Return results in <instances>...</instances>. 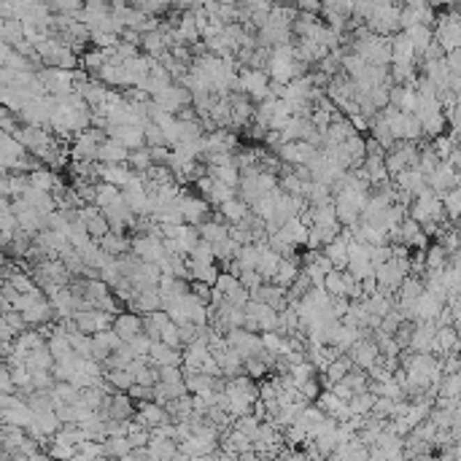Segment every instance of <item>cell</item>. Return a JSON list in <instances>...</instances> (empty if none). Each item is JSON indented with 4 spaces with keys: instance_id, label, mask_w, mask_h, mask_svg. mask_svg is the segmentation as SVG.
<instances>
[{
    "instance_id": "1",
    "label": "cell",
    "mask_w": 461,
    "mask_h": 461,
    "mask_svg": "<svg viewBox=\"0 0 461 461\" xmlns=\"http://www.w3.org/2000/svg\"><path fill=\"white\" fill-rule=\"evenodd\" d=\"M270 76L267 70H243L241 73V92L245 98H251L254 105H262V103L270 98Z\"/></svg>"
},
{
    "instance_id": "2",
    "label": "cell",
    "mask_w": 461,
    "mask_h": 461,
    "mask_svg": "<svg viewBox=\"0 0 461 461\" xmlns=\"http://www.w3.org/2000/svg\"><path fill=\"white\" fill-rule=\"evenodd\" d=\"M151 100H154V105H157V108L167 111V114H173V116H179V111L189 108V105H195V95H192L186 86H181V84H173V86H167L165 92L154 95Z\"/></svg>"
},
{
    "instance_id": "3",
    "label": "cell",
    "mask_w": 461,
    "mask_h": 461,
    "mask_svg": "<svg viewBox=\"0 0 461 461\" xmlns=\"http://www.w3.org/2000/svg\"><path fill=\"white\" fill-rule=\"evenodd\" d=\"M176 205L181 208V213H183V219L186 224H192V227H202L205 221H211V202L205 200L202 195H186V192H181V197L176 200Z\"/></svg>"
},
{
    "instance_id": "4",
    "label": "cell",
    "mask_w": 461,
    "mask_h": 461,
    "mask_svg": "<svg viewBox=\"0 0 461 461\" xmlns=\"http://www.w3.org/2000/svg\"><path fill=\"white\" fill-rule=\"evenodd\" d=\"M319 151L321 149L313 146V143L297 141V143H283L275 154H278V160H283L286 165H292V167H308L310 162L319 157Z\"/></svg>"
},
{
    "instance_id": "5",
    "label": "cell",
    "mask_w": 461,
    "mask_h": 461,
    "mask_svg": "<svg viewBox=\"0 0 461 461\" xmlns=\"http://www.w3.org/2000/svg\"><path fill=\"white\" fill-rule=\"evenodd\" d=\"M73 321H76L79 332L89 335V338H95V335H100V332L114 329L116 316H114V313H105V310H84V313H76Z\"/></svg>"
},
{
    "instance_id": "6",
    "label": "cell",
    "mask_w": 461,
    "mask_h": 461,
    "mask_svg": "<svg viewBox=\"0 0 461 461\" xmlns=\"http://www.w3.org/2000/svg\"><path fill=\"white\" fill-rule=\"evenodd\" d=\"M227 342L241 354L243 359H259L264 354V345H262V335H254V332H245V329H232L227 332Z\"/></svg>"
},
{
    "instance_id": "7",
    "label": "cell",
    "mask_w": 461,
    "mask_h": 461,
    "mask_svg": "<svg viewBox=\"0 0 461 461\" xmlns=\"http://www.w3.org/2000/svg\"><path fill=\"white\" fill-rule=\"evenodd\" d=\"M108 138L119 141L130 154H133V151H141V149H149V146H146V130H143V127H133V124L111 127V130H108Z\"/></svg>"
},
{
    "instance_id": "8",
    "label": "cell",
    "mask_w": 461,
    "mask_h": 461,
    "mask_svg": "<svg viewBox=\"0 0 461 461\" xmlns=\"http://www.w3.org/2000/svg\"><path fill=\"white\" fill-rule=\"evenodd\" d=\"M138 173H133L130 165H100L98 162V179H100V183H111L116 189H124V186H130V181Z\"/></svg>"
},
{
    "instance_id": "9",
    "label": "cell",
    "mask_w": 461,
    "mask_h": 461,
    "mask_svg": "<svg viewBox=\"0 0 461 461\" xmlns=\"http://www.w3.org/2000/svg\"><path fill=\"white\" fill-rule=\"evenodd\" d=\"M143 326H146L143 316L130 313V310H121L119 316H116V321H114V332H116L124 342L135 340L138 335H143Z\"/></svg>"
},
{
    "instance_id": "10",
    "label": "cell",
    "mask_w": 461,
    "mask_h": 461,
    "mask_svg": "<svg viewBox=\"0 0 461 461\" xmlns=\"http://www.w3.org/2000/svg\"><path fill=\"white\" fill-rule=\"evenodd\" d=\"M27 154H30V151H27L14 135L3 133V138H0V157H3V170H6V173H11V167H14L22 157H27Z\"/></svg>"
},
{
    "instance_id": "11",
    "label": "cell",
    "mask_w": 461,
    "mask_h": 461,
    "mask_svg": "<svg viewBox=\"0 0 461 461\" xmlns=\"http://www.w3.org/2000/svg\"><path fill=\"white\" fill-rule=\"evenodd\" d=\"M378 345H375V340H359L351 351H348V356L354 359V364L356 367H361V370H372L375 367V361H378Z\"/></svg>"
},
{
    "instance_id": "12",
    "label": "cell",
    "mask_w": 461,
    "mask_h": 461,
    "mask_svg": "<svg viewBox=\"0 0 461 461\" xmlns=\"http://www.w3.org/2000/svg\"><path fill=\"white\" fill-rule=\"evenodd\" d=\"M281 264H283L281 254H278V251H273L267 243H262V257H259V267H257V273L264 278V283H270L273 278H275V273L281 270Z\"/></svg>"
},
{
    "instance_id": "13",
    "label": "cell",
    "mask_w": 461,
    "mask_h": 461,
    "mask_svg": "<svg viewBox=\"0 0 461 461\" xmlns=\"http://www.w3.org/2000/svg\"><path fill=\"white\" fill-rule=\"evenodd\" d=\"M98 162H100V165H127V162H130V151H127L119 141L108 138V141L98 149Z\"/></svg>"
},
{
    "instance_id": "14",
    "label": "cell",
    "mask_w": 461,
    "mask_h": 461,
    "mask_svg": "<svg viewBox=\"0 0 461 461\" xmlns=\"http://www.w3.org/2000/svg\"><path fill=\"white\" fill-rule=\"evenodd\" d=\"M219 213L224 216V221H227L229 227H238V224H243V221L251 216V205L243 202L241 197H235V200L224 202L219 208Z\"/></svg>"
},
{
    "instance_id": "15",
    "label": "cell",
    "mask_w": 461,
    "mask_h": 461,
    "mask_svg": "<svg viewBox=\"0 0 461 461\" xmlns=\"http://www.w3.org/2000/svg\"><path fill=\"white\" fill-rule=\"evenodd\" d=\"M200 229V238L202 241H208L211 245H219V243H224L227 238H229V224H224V221H205L202 227H197Z\"/></svg>"
},
{
    "instance_id": "16",
    "label": "cell",
    "mask_w": 461,
    "mask_h": 461,
    "mask_svg": "<svg viewBox=\"0 0 461 461\" xmlns=\"http://www.w3.org/2000/svg\"><path fill=\"white\" fill-rule=\"evenodd\" d=\"M22 316L27 321V326H38V324H49L57 313H54V305H52V302L43 300V302H38V305H33L30 310H24Z\"/></svg>"
},
{
    "instance_id": "17",
    "label": "cell",
    "mask_w": 461,
    "mask_h": 461,
    "mask_svg": "<svg viewBox=\"0 0 461 461\" xmlns=\"http://www.w3.org/2000/svg\"><path fill=\"white\" fill-rule=\"evenodd\" d=\"M302 273H300V264H297V259H283L281 264V270L275 273V278L270 283H275V286H281V289H292L294 283H297V278H300Z\"/></svg>"
},
{
    "instance_id": "18",
    "label": "cell",
    "mask_w": 461,
    "mask_h": 461,
    "mask_svg": "<svg viewBox=\"0 0 461 461\" xmlns=\"http://www.w3.org/2000/svg\"><path fill=\"white\" fill-rule=\"evenodd\" d=\"M216 361H219V367H221V372L224 375H238L241 372V367H243V356L232 348V345H227L224 351H219L216 354Z\"/></svg>"
},
{
    "instance_id": "19",
    "label": "cell",
    "mask_w": 461,
    "mask_h": 461,
    "mask_svg": "<svg viewBox=\"0 0 461 461\" xmlns=\"http://www.w3.org/2000/svg\"><path fill=\"white\" fill-rule=\"evenodd\" d=\"M200 229L197 227H192V224H183L179 229V238H176V243H179V251L183 254V257H189L197 245H200Z\"/></svg>"
},
{
    "instance_id": "20",
    "label": "cell",
    "mask_w": 461,
    "mask_h": 461,
    "mask_svg": "<svg viewBox=\"0 0 461 461\" xmlns=\"http://www.w3.org/2000/svg\"><path fill=\"white\" fill-rule=\"evenodd\" d=\"M24 364H27V370L30 372H38V370H54V356H52V351H49V345H43V348H38V351H33V354H27V359H24Z\"/></svg>"
},
{
    "instance_id": "21",
    "label": "cell",
    "mask_w": 461,
    "mask_h": 461,
    "mask_svg": "<svg viewBox=\"0 0 461 461\" xmlns=\"http://www.w3.org/2000/svg\"><path fill=\"white\" fill-rule=\"evenodd\" d=\"M324 289L332 300H345V289H348V273H340V270H332L324 281Z\"/></svg>"
},
{
    "instance_id": "22",
    "label": "cell",
    "mask_w": 461,
    "mask_h": 461,
    "mask_svg": "<svg viewBox=\"0 0 461 461\" xmlns=\"http://www.w3.org/2000/svg\"><path fill=\"white\" fill-rule=\"evenodd\" d=\"M259 257H262V243H251V245H243L241 254H238V267L243 273H251L259 267Z\"/></svg>"
},
{
    "instance_id": "23",
    "label": "cell",
    "mask_w": 461,
    "mask_h": 461,
    "mask_svg": "<svg viewBox=\"0 0 461 461\" xmlns=\"http://www.w3.org/2000/svg\"><path fill=\"white\" fill-rule=\"evenodd\" d=\"M130 170L138 173V176H146L151 167H154V160H151V149H141V151H133L130 154Z\"/></svg>"
},
{
    "instance_id": "24",
    "label": "cell",
    "mask_w": 461,
    "mask_h": 461,
    "mask_svg": "<svg viewBox=\"0 0 461 461\" xmlns=\"http://www.w3.org/2000/svg\"><path fill=\"white\" fill-rule=\"evenodd\" d=\"M160 332H162V340L160 342H165L167 348L183 351V340H181V326H179V324H173V321H170V324H165V326H162Z\"/></svg>"
},
{
    "instance_id": "25",
    "label": "cell",
    "mask_w": 461,
    "mask_h": 461,
    "mask_svg": "<svg viewBox=\"0 0 461 461\" xmlns=\"http://www.w3.org/2000/svg\"><path fill=\"white\" fill-rule=\"evenodd\" d=\"M105 381L116 386V388H127V391L135 386V378H133L130 370H105Z\"/></svg>"
},
{
    "instance_id": "26",
    "label": "cell",
    "mask_w": 461,
    "mask_h": 461,
    "mask_svg": "<svg viewBox=\"0 0 461 461\" xmlns=\"http://www.w3.org/2000/svg\"><path fill=\"white\" fill-rule=\"evenodd\" d=\"M6 283H11L20 294H30V292H36V289H38V286L33 283V278H30V275H24V273H14L11 278H6Z\"/></svg>"
},
{
    "instance_id": "27",
    "label": "cell",
    "mask_w": 461,
    "mask_h": 461,
    "mask_svg": "<svg viewBox=\"0 0 461 461\" xmlns=\"http://www.w3.org/2000/svg\"><path fill=\"white\" fill-rule=\"evenodd\" d=\"M151 394H154V388H149V386H138V383L130 388V397H138V400H149Z\"/></svg>"
}]
</instances>
